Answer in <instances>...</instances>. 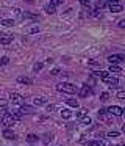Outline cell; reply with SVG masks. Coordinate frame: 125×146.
<instances>
[{
	"instance_id": "6da1fadb",
	"label": "cell",
	"mask_w": 125,
	"mask_h": 146,
	"mask_svg": "<svg viewBox=\"0 0 125 146\" xmlns=\"http://www.w3.org/2000/svg\"><path fill=\"white\" fill-rule=\"evenodd\" d=\"M56 90L59 93H67V94H72V93L77 91V86L72 85V83H67V82H61L56 85Z\"/></svg>"
},
{
	"instance_id": "7a4b0ae2",
	"label": "cell",
	"mask_w": 125,
	"mask_h": 146,
	"mask_svg": "<svg viewBox=\"0 0 125 146\" xmlns=\"http://www.w3.org/2000/svg\"><path fill=\"white\" fill-rule=\"evenodd\" d=\"M14 123H16V118L13 113H3L2 115V124L5 127H11Z\"/></svg>"
},
{
	"instance_id": "3957f363",
	"label": "cell",
	"mask_w": 125,
	"mask_h": 146,
	"mask_svg": "<svg viewBox=\"0 0 125 146\" xmlns=\"http://www.w3.org/2000/svg\"><path fill=\"white\" fill-rule=\"evenodd\" d=\"M124 60H125V55L124 54H113V55H109V57H108L109 64H117V63H120V61H124Z\"/></svg>"
},
{
	"instance_id": "277c9868",
	"label": "cell",
	"mask_w": 125,
	"mask_h": 146,
	"mask_svg": "<svg viewBox=\"0 0 125 146\" xmlns=\"http://www.w3.org/2000/svg\"><path fill=\"white\" fill-rule=\"evenodd\" d=\"M106 111H108L109 115H113V116H122V115H124V108L117 107V105H111V107H108Z\"/></svg>"
},
{
	"instance_id": "5b68a950",
	"label": "cell",
	"mask_w": 125,
	"mask_h": 146,
	"mask_svg": "<svg viewBox=\"0 0 125 146\" xmlns=\"http://www.w3.org/2000/svg\"><path fill=\"white\" fill-rule=\"evenodd\" d=\"M11 102L13 104H16V105H24L25 104V99H24V96H20V94H17V93H13L11 94Z\"/></svg>"
},
{
	"instance_id": "8992f818",
	"label": "cell",
	"mask_w": 125,
	"mask_h": 146,
	"mask_svg": "<svg viewBox=\"0 0 125 146\" xmlns=\"http://www.w3.org/2000/svg\"><path fill=\"white\" fill-rule=\"evenodd\" d=\"M109 7V10L113 11V13H120L122 10H124V7H122L120 3H119V2H111V0H109L108 3H106Z\"/></svg>"
},
{
	"instance_id": "52a82bcc",
	"label": "cell",
	"mask_w": 125,
	"mask_h": 146,
	"mask_svg": "<svg viewBox=\"0 0 125 146\" xmlns=\"http://www.w3.org/2000/svg\"><path fill=\"white\" fill-rule=\"evenodd\" d=\"M103 82H105L108 86H111V88H117V85H119V80L116 79V77H113V76H108L106 79H103Z\"/></svg>"
},
{
	"instance_id": "ba28073f",
	"label": "cell",
	"mask_w": 125,
	"mask_h": 146,
	"mask_svg": "<svg viewBox=\"0 0 125 146\" xmlns=\"http://www.w3.org/2000/svg\"><path fill=\"white\" fill-rule=\"evenodd\" d=\"M78 94H80L81 98H88V96L92 94V88H91V86L86 83L84 86H81V90H80V93H78Z\"/></svg>"
},
{
	"instance_id": "9c48e42d",
	"label": "cell",
	"mask_w": 125,
	"mask_h": 146,
	"mask_svg": "<svg viewBox=\"0 0 125 146\" xmlns=\"http://www.w3.org/2000/svg\"><path fill=\"white\" fill-rule=\"evenodd\" d=\"M13 41V36L8 33H0V44H9Z\"/></svg>"
},
{
	"instance_id": "30bf717a",
	"label": "cell",
	"mask_w": 125,
	"mask_h": 146,
	"mask_svg": "<svg viewBox=\"0 0 125 146\" xmlns=\"http://www.w3.org/2000/svg\"><path fill=\"white\" fill-rule=\"evenodd\" d=\"M3 137H5L6 140H14L16 138V133L13 132V130H9V129H5V130H3Z\"/></svg>"
},
{
	"instance_id": "8fae6325",
	"label": "cell",
	"mask_w": 125,
	"mask_h": 146,
	"mask_svg": "<svg viewBox=\"0 0 125 146\" xmlns=\"http://www.w3.org/2000/svg\"><path fill=\"white\" fill-rule=\"evenodd\" d=\"M52 140H53V133H52V132H45V133H44V137H42V141L45 143V145H49V143L52 141Z\"/></svg>"
},
{
	"instance_id": "7c38bea8",
	"label": "cell",
	"mask_w": 125,
	"mask_h": 146,
	"mask_svg": "<svg viewBox=\"0 0 125 146\" xmlns=\"http://www.w3.org/2000/svg\"><path fill=\"white\" fill-rule=\"evenodd\" d=\"M94 74H95V76L97 77H100V79H106V77H108V76H111V72H109V71H99V72H94Z\"/></svg>"
},
{
	"instance_id": "4fadbf2b",
	"label": "cell",
	"mask_w": 125,
	"mask_h": 146,
	"mask_svg": "<svg viewBox=\"0 0 125 146\" xmlns=\"http://www.w3.org/2000/svg\"><path fill=\"white\" fill-rule=\"evenodd\" d=\"M33 104L34 105H44V104H47V99L45 98H34Z\"/></svg>"
},
{
	"instance_id": "5bb4252c",
	"label": "cell",
	"mask_w": 125,
	"mask_h": 146,
	"mask_svg": "<svg viewBox=\"0 0 125 146\" xmlns=\"http://www.w3.org/2000/svg\"><path fill=\"white\" fill-rule=\"evenodd\" d=\"M109 72L119 74V72H122V69H120V66H117V64H109Z\"/></svg>"
},
{
	"instance_id": "9a60e30c",
	"label": "cell",
	"mask_w": 125,
	"mask_h": 146,
	"mask_svg": "<svg viewBox=\"0 0 125 146\" xmlns=\"http://www.w3.org/2000/svg\"><path fill=\"white\" fill-rule=\"evenodd\" d=\"M17 82L19 83H27V85H31V83H33V80H31L30 77H19Z\"/></svg>"
},
{
	"instance_id": "2e32d148",
	"label": "cell",
	"mask_w": 125,
	"mask_h": 146,
	"mask_svg": "<svg viewBox=\"0 0 125 146\" xmlns=\"http://www.w3.org/2000/svg\"><path fill=\"white\" fill-rule=\"evenodd\" d=\"M61 116L64 118V119H69V118H72V111L67 110V108H64V110H61Z\"/></svg>"
},
{
	"instance_id": "e0dca14e",
	"label": "cell",
	"mask_w": 125,
	"mask_h": 146,
	"mask_svg": "<svg viewBox=\"0 0 125 146\" xmlns=\"http://www.w3.org/2000/svg\"><path fill=\"white\" fill-rule=\"evenodd\" d=\"M66 104L70 105V107H74V108L78 107V101H77V99H66Z\"/></svg>"
},
{
	"instance_id": "ac0fdd59",
	"label": "cell",
	"mask_w": 125,
	"mask_h": 146,
	"mask_svg": "<svg viewBox=\"0 0 125 146\" xmlns=\"http://www.w3.org/2000/svg\"><path fill=\"white\" fill-rule=\"evenodd\" d=\"M105 7H106V3L103 2V0H99V2H95V11H99V10L102 11Z\"/></svg>"
},
{
	"instance_id": "d6986e66",
	"label": "cell",
	"mask_w": 125,
	"mask_h": 146,
	"mask_svg": "<svg viewBox=\"0 0 125 146\" xmlns=\"http://www.w3.org/2000/svg\"><path fill=\"white\" fill-rule=\"evenodd\" d=\"M20 111H22V113H31V111H33V107H30V105H22V107H20Z\"/></svg>"
},
{
	"instance_id": "ffe728a7",
	"label": "cell",
	"mask_w": 125,
	"mask_h": 146,
	"mask_svg": "<svg viewBox=\"0 0 125 146\" xmlns=\"http://www.w3.org/2000/svg\"><path fill=\"white\" fill-rule=\"evenodd\" d=\"M27 140L28 143H36L38 141V135H34V133H30V135H27Z\"/></svg>"
},
{
	"instance_id": "44dd1931",
	"label": "cell",
	"mask_w": 125,
	"mask_h": 146,
	"mask_svg": "<svg viewBox=\"0 0 125 146\" xmlns=\"http://www.w3.org/2000/svg\"><path fill=\"white\" fill-rule=\"evenodd\" d=\"M0 24H2V25H5V27H11V25H14V21H11V19H2V21H0Z\"/></svg>"
},
{
	"instance_id": "7402d4cb",
	"label": "cell",
	"mask_w": 125,
	"mask_h": 146,
	"mask_svg": "<svg viewBox=\"0 0 125 146\" xmlns=\"http://www.w3.org/2000/svg\"><path fill=\"white\" fill-rule=\"evenodd\" d=\"M86 113H88V111L84 110V108H80V110H78L77 113H75V116H77L78 119H81V118H83V116H86Z\"/></svg>"
},
{
	"instance_id": "603a6c76",
	"label": "cell",
	"mask_w": 125,
	"mask_h": 146,
	"mask_svg": "<svg viewBox=\"0 0 125 146\" xmlns=\"http://www.w3.org/2000/svg\"><path fill=\"white\" fill-rule=\"evenodd\" d=\"M44 10H45L47 14H53V13H55V7H53L52 3H50V5H45V8H44Z\"/></svg>"
},
{
	"instance_id": "cb8c5ba5",
	"label": "cell",
	"mask_w": 125,
	"mask_h": 146,
	"mask_svg": "<svg viewBox=\"0 0 125 146\" xmlns=\"http://www.w3.org/2000/svg\"><path fill=\"white\" fill-rule=\"evenodd\" d=\"M117 137H119L117 130H111V132H108V138H117Z\"/></svg>"
},
{
	"instance_id": "d4e9b609",
	"label": "cell",
	"mask_w": 125,
	"mask_h": 146,
	"mask_svg": "<svg viewBox=\"0 0 125 146\" xmlns=\"http://www.w3.org/2000/svg\"><path fill=\"white\" fill-rule=\"evenodd\" d=\"M42 68H44V63H36L33 66V71H34V72H38V71H41Z\"/></svg>"
},
{
	"instance_id": "484cf974",
	"label": "cell",
	"mask_w": 125,
	"mask_h": 146,
	"mask_svg": "<svg viewBox=\"0 0 125 146\" xmlns=\"http://www.w3.org/2000/svg\"><path fill=\"white\" fill-rule=\"evenodd\" d=\"M9 63V58L8 57H2L0 58V66H5V64Z\"/></svg>"
},
{
	"instance_id": "4316f807",
	"label": "cell",
	"mask_w": 125,
	"mask_h": 146,
	"mask_svg": "<svg viewBox=\"0 0 125 146\" xmlns=\"http://www.w3.org/2000/svg\"><path fill=\"white\" fill-rule=\"evenodd\" d=\"M108 99H109V94H108V93H102V94H100V101H102V102H106Z\"/></svg>"
},
{
	"instance_id": "83f0119b",
	"label": "cell",
	"mask_w": 125,
	"mask_h": 146,
	"mask_svg": "<svg viewBox=\"0 0 125 146\" xmlns=\"http://www.w3.org/2000/svg\"><path fill=\"white\" fill-rule=\"evenodd\" d=\"M80 123H81V124H91V118H89V116H83V118L80 119Z\"/></svg>"
},
{
	"instance_id": "f1b7e54d",
	"label": "cell",
	"mask_w": 125,
	"mask_h": 146,
	"mask_svg": "<svg viewBox=\"0 0 125 146\" xmlns=\"http://www.w3.org/2000/svg\"><path fill=\"white\" fill-rule=\"evenodd\" d=\"M84 146H100V141H86Z\"/></svg>"
},
{
	"instance_id": "f546056e",
	"label": "cell",
	"mask_w": 125,
	"mask_h": 146,
	"mask_svg": "<svg viewBox=\"0 0 125 146\" xmlns=\"http://www.w3.org/2000/svg\"><path fill=\"white\" fill-rule=\"evenodd\" d=\"M116 98H117V99H120V101H125V91H119Z\"/></svg>"
},
{
	"instance_id": "4dcf8cb0",
	"label": "cell",
	"mask_w": 125,
	"mask_h": 146,
	"mask_svg": "<svg viewBox=\"0 0 125 146\" xmlns=\"http://www.w3.org/2000/svg\"><path fill=\"white\" fill-rule=\"evenodd\" d=\"M117 27H119V29H125V19H120V21H119V22H117Z\"/></svg>"
},
{
	"instance_id": "1f68e13d",
	"label": "cell",
	"mask_w": 125,
	"mask_h": 146,
	"mask_svg": "<svg viewBox=\"0 0 125 146\" xmlns=\"http://www.w3.org/2000/svg\"><path fill=\"white\" fill-rule=\"evenodd\" d=\"M63 2H64V0H52V5L53 7H58V5H61Z\"/></svg>"
},
{
	"instance_id": "d6a6232c",
	"label": "cell",
	"mask_w": 125,
	"mask_h": 146,
	"mask_svg": "<svg viewBox=\"0 0 125 146\" xmlns=\"http://www.w3.org/2000/svg\"><path fill=\"white\" fill-rule=\"evenodd\" d=\"M80 3L83 5V7H88V5L91 3V0H80Z\"/></svg>"
},
{
	"instance_id": "836d02e7",
	"label": "cell",
	"mask_w": 125,
	"mask_h": 146,
	"mask_svg": "<svg viewBox=\"0 0 125 146\" xmlns=\"http://www.w3.org/2000/svg\"><path fill=\"white\" fill-rule=\"evenodd\" d=\"M50 74H52V76H58L59 69H58V68H55V69H52V72H50Z\"/></svg>"
},
{
	"instance_id": "e575fe53",
	"label": "cell",
	"mask_w": 125,
	"mask_h": 146,
	"mask_svg": "<svg viewBox=\"0 0 125 146\" xmlns=\"http://www.w3.org/2000/svg\"><path fill=\"white\" fill-rule=\"evenodd\" d=\"M55 108V105H47V111H52Z\"/></svg>"
},
{
	"instance_id": "d590c367",
	"label": "cell",
	"mask_w": 125,
	"mask_h": 146,
	"mask_svg": "<svg viewBox=\"0 0 125 146\" xmlns=\"http://www.w3.org/2000/svg\"><path fill=\"white\" fill-rule=\"evenodd\" d=\"M122 132H125V124H124V126H122Z\"/></svg>"
},
{
	"instance_id": "8d00e7d4",
	"label": "cell",
	"mask_w": 125,
	"mask_h": 146,
	"mask_svg": "<svg viewBox=\"0 0 125 146\" xmlns=\"http://www.w3.org/2000/svg\"><path fill=\"white\" fill-rule=\"evenodd\" d=\"M111 2H120V0H111Z\"/></svg>"
},
{
	"instance_id": "74e56055",
	"label": "cell",
	"mask_w": 125,
	"mask_h": 146,
	"mask_svg": "<svg viewBox=\"0 0 125 146\" xmlns=\"http://www.w3.org/2000/svg\"><path fill=\"white\" fill-rule=\"evenodd\" d=\"M124 116H125V110H124Z\"/></svg>"
},
{
	"instance_id": "f35d334b",
	"label": "cell",
	"mask_w": 125,
	"mask_h": 146,
	"mask_svg": "<svg viewBox=\"0 0 125 146\" xmlns=\"http://www.w3.org/2000/svg\"><path fill=\"white\" fill-rule=\"evenodd\" d=\"M120 146H125V145H120Z\"/></svg>"
}]
</instances>
